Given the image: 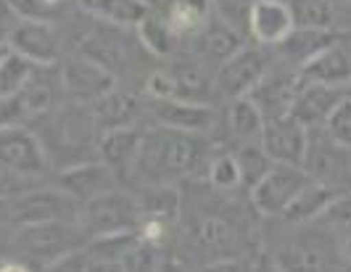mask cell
I'll list each match as a JSON object with an SVG mask.
<instances>
[{
  "mask_svg": "<svg viewBox=\"0 0 351 272\" xmlns=\"http://www.w3.org/2000/svg\"><path fill=\"white\" fill-rule=\"evenodd\" d=\"M156 122L161 127L180 129V132H193L204 135L214 127L217 116L209 103H193V101H180V98H167L156 101Z\"/></svg>",
  "mask_w": 351,
  "mask_h": 272,
  "instance_id": "cell-17",
  "label": "cell"
},
{
  "mask_svg": "<svg viewBox=\"0 0 351 272\" xmlns=\"http://www.w3.org/2000/svg\"><path fill=\"white\" fill-rule=\"evenodd\" d=\"M56 185H58L64 193H69L74 201L88 203V201L98 199V196H104V193L114 190V188H119V177H117V172L104 162H82V164L66 166V169L58 175Z\"/></svg>",
  "mask_w": 351,
  "mask_h": 272,
  "instance_id": "cell-12",
  "label": "cell"
},
{
  "mask_svg": "<svg viewBox=\"0 0 351 272\" xmlns=\"http://www.w3.org/2000/svg\"><path fill=\"white\" fill-rule=\"evenodd\" d=\"M80 8L95 21H106L111 27H138L148 16V0H80Z\"/></svg>",
  "mask_w": 351,
  "mask_h": 272,
  "instance_id": "cell-21",
  "label": "cell"
},
{
  "mask_svg": "<svg viewBox=\"0 0 351 272\" xmlns=\"http://www.w3.org/2000/svg\"><path fill=\"white\" fill-rule=\"evenodd\" d=\"M259 272H282V270H278V267H262Z\"/></svg>",
  "mask_w": 351,
  "mask_h": 272,
  "instance_id": "cell-50",
  "label": "cell"
},
{
  "mask_svg": "<svg viewBox=\"0 0 351 272\" xmlns=\"http://www.w3.org/2000/svg\"><path fill=\"white\" fill-rule=\"evenodd\" d=\"M77 222L85 230L88 243L95 238L117 236V233H138L141 203H138V196H130L119 188H114L104 196L82 203Z\"/></svg>",
  "mask_w": 351,
  "mask_h": 272,
  "instance_id": "cell-3",
  "label": "cell"
},
{
  "mask_svg": "<svg viewBox=\"0 0 351 272\" xmlns=\"http://www.w3.org/2000/svg\"><path fill=\"white\" fill-rule=\"evenodd\" d=\"M285 267L282 272H322V254L309 246H293L285 251Z\"/></svg>",
  "mask_w": 351,
  "mask_h": 272,
  "instance_id": "cell-37",
  "label": "cell"
},
{
  "mask_svg": "<svg viewBox=\"0 0 351 272\" xmlns=\"http://www.w3.org/2000/svg\"><path fill=\"white\" fill-rule=\"evenodd\" d=\"M259 143H262L267 156L275 164H296V166H304L306 143H309V129L304 127V125H299L291 114L288 116H278V119H269L264 125Z\"/></svg>",
  "mask_w": 351,
  "mask_h": 272,
  "instance_id": "cell-11",
  "label": "cell"
},
{
  "mask_svg": "<svg viewBox=\"0 0 351 272\" xmlns=\"http://www.w3.org/2000/svg\"><path fill=\"white\" fill-rule=\"evenodd\" d=\"M299 79L309 85H328V88H346L351 85V45L335 40L322 51L309 55L299 64Z\"/></svg>",
  "mask_w": 351,
  "mask_h": 272,
  "instance_id": "cell-10",
  "label": "cell"
},
{
  "mask_svg": "<svg viewBox=\"0 0 351 272\" xmlns=\"http://www.w3.org/2000/svg\"><path fill=\"white\" fill-rule=\"evenodd\" d=\"M8 225H14V219H11V196H0V233Z\"/></svg>",
  "mask_w": 351,
  "mask_h": 272,
  "instance_id": "cell-46",
  "label": "cell"
},
{
  "mask_svg": "<svg viewBox=\"0 0 351 272\" xmlns=\"http://www.w3.org/2000/svg\"><path fill=\"white\" fill-rule=\"evenodd\" d=\"M322 129H325L328 138H333L335 143L351 148V95H343V98L335 103V109L330 111V116L325 119Z\"/></svg>",
  "mask_w": 351,
  "mask_h": 272,
  "instance_id": "cell-36",
  "label": "cell"
},
{
  "mask_svg": "<svg viewBox=\"0 0 351 272\" xmlns=\"http://www.w3.org/2000/svg\"><path fill=\"white\" fill-rule=\"evenodd\" d=\"M8 48L29 58L37 66H51L61 53V40L51 24L45 21H19L14 35L8 40Z\"/></svg>",
  "mask_w": 351,
  "mask_h": 272,
  "instance_id": "cell-15",
  "label": "cell"
},
{
  "mask_svg": "<svg viewBox=\"0 0 351 272\" xmlns=\"http://www.w3.org/2000/svg\"><path fill=\"white\" fill-rule=\"evenodd\" d=\"M0 272H32V267H29L27 262L16 259V256H11V259H5V256H3V262H0Z\"/></svg>",
  "mask_w": 351,
  "mask_h": 272,
  "instance_id": "cell-45",
  "label": "cell"
},
{
  "mask_svg": "<svg viewBox=\"0 0 351 272\" xmlns=\"http://www.w3.org/2000/svg\"><path fill=\"white\" fill-rule=\"evenodd\" d=\"M0 172L5 180H35L48 172V151L27 127H0Z\"/></svg>",
  "mask_w": 351,
  "mask_h": 272,
  "instance_id": "cell-5",
  "label": "cell"
},
{
  "mask_svg": "<svg viewBox=\"0 0 351 272\" xmlns=\"http://www.w3.org/2000/svg\"><path fill=\"white\" fill-rule=\"evenodd\" d=\"M330 3H333L335 8H338V5H346V3H349V0H330Z\"/></svg>",
  "mask_w": 351,
  "mask_h": 272,
  "instance_id": "cell-49",
  "label": "cell"
},
{
  "mask_svg": "<svg viewBox=\"0 0 351 272\" xmlns=\"http://www.w3.org/2000/svg\"><path fill=\"white\" fill-rule=\"evenodd\" d=\"M338 193H346V190H335L330 185H325V182H317L312 180L304 190H301L296 201L285 209V222H291V225H306V222H315L319 219L325 212H328V206L335 201Z\"/></svg>",
  "mask_w": 351,
  "mask_h": 272,
  "instance_id": "cell-23",
  "label": "cell"
},
{
  "mask_svg": "<svg viewBox=\"0 0 351 272\" xmlns=\"http://www.w3.org/2000/svg\"><path fill=\"white\" fill-rule=\"evenodd\" d=\"M343 256L349 259V264H351V233L346 236V240H343Z\"/></svg>",
  "mask_w": 351,
  "mask_h": 272,
  "instance_id": "cell-48",
  "label": "cell"
},
{
  "mask_svg": "<svg viewBox=\"0 0 351 272\" xmlns=\"http://www.w3.org/2000/svg\"><path fill=\"white\" fill-rule=\"evenodd\" d=\"M0 98H3V95H0Z\"/></svg>",
  "mask_w": 351,
  "mask_h": 272,
  "instance_id": "cell-52",
  "label": "cell"
},
{
  "mask_svg": "<svg viewBox=\"0 0 351 272\" xmlns=\"http://www.w3.org/2000/svg\"><path fill=\"white\" fill-rule=\"evenodd\" d=\"M135 29H138V42H141L148 53L158 55V58L175 53L177 42H180V35L172 29L167 14H158V11L151 8L148 16L143 18Z\"/></svg>",
  "mask_w": 351,
  "mask_h": 272,
  "instance_id": "cell-28",
  "label": "cell"
},
{
  "mask_svg": "<svg viewBox=\"0 0 351 272\" xmlns=\"http://www.w3.org/2000/svg\"><path fill=\"white\" fill-rule=\"evenodd\" d=\"M322 222H328L330 227H338V230H343L346 236L351 233V190L346 193H338L335 201L328 206V212L322 214Z\"/></svg>",
  "mask_w": 351,
  "mask_h": 272,
  "instance_id": "cell-38",
  "label": "cell"
},
{
  "mask_svg": "<svg viewBox=\"0 0 351 272\" xmlns=\"http://www.w3.org/2000/svg\"><path fill=\"white\" fill-rule=\"evenodd\" d=\"M209 162L201 135L156 127L143 135V151L135 177L143 182H175Z\"/></svg>",
  "mask_w": 351,
  "mask_h": 272,
  "instance_id": "cell-1",
  "label": "cell"
},
{
  "mask_svg": "<svg viewBox=\"0 0 351 272\" xmlns=\"http://www.w3.org/2000/svg\"><path fill=\"white\" fill-rule=\"evenodd\" d=\"M175 79V98L180 101H193V103H209L211 90L217 88L206 69L204 61H185L169 69Z\"/></svg>",
  "mask_w": 351,
  "mask_h": 272,
  "instance_id": "cell-26",
  "label": "cell"
},
{
  "mask_svg": "<svg viewBox=\"0 0 351 272\" xmlns=\"http://www.w3.org/2000/svg\"><path fill=\"white\" fill-rule=\"evenodd\" d=\"M299 29H333L335 5L330 0H288Z\"/></svg>",
  "mask_w": 351,
  "mask_h": 272,
  "instance_id": "cell-31",
  "label": "cell"
},
{
  "mask_svg": "<svg viewBox=\"0 0 351 272\" xmlns=\"http://www.w3.org/2000/svg\"><path fill=\"white\" fill-rule=\"evenodd\" d=\"M11 243L16 259L29 267H48L64 256L82 251L88 246V236L80 222H43V225H24L14 227Z\"/></svg>",
  "mask_w": 351,
  "mask_h": 272,
  "instance_id": "cell-2",
  "label": "cell"
},
{
  "mask_svg": "<svg viewBox=\"0 0 351 272\" xmlns=\"http://www.w3.org/2000/svg\"><path fill=\"white\" fill-rule=\"evenodd\" d=\"M251 5H254V0H214V11L232 27H238L241 32L248 27Z\"/></svg>",
  "mask_w": 351,
  "mask_h": 272,
  "instance_id": "cell-39",
  "label": "cell"
},
{
  "mask_svg": "<svg viewBox=\"0 0 351 272\" xmlns=\"http://www.w3.org/2000/svg\"><path fill=\"white\" fill-rule=\"evenodd\" d=\"M138 203H141V219H161L175 225L182 199L175 182H145L138 193Z\"/></svg>",
  "mask_w": 351,
  "mask_h": 272,
  "instance_id": "cell-24",
  "label": "cell"
},
{
  "mask_svg": "<svg viewBox=\"0 0 351 272\" xmlns=\"http://www.w3.org/2000/svg\"><path fill=\"white\" fill-rule=\"evenodd\" d=\"M335 40H341V37L335 35L333 29H293L288 40L278 45L282 53L288 55V58H293V61H299L304 64L309 55H315L317 51H322L325 45H330Z\"/></svg>",
  "mask_w": 351,
  "mask_h": 272,
  "instance_id": "cell-30",
  "label": "cell"
},
{
  "mask_svg": "<svg viewBox=\"0 0 351 272\" xmlns=\"http://www.w3.org/2000/svg\"><path fill=\"white\" fill-rule=\"evenodd\" d=\"M246 29L259 45H272V48L282 45L296 29L288 0H254Z\"/></svg>",
  "mask_w": 351,
  "mask_h": 272,
  "instance_id": "cell-13",
  "label": "cell"
},
{
  "mask_svg": "<svg viewBox=\"0 0 351 272\" xmlns=\"http://www.w3.org/2000/svg\"><path fill=\"white\" fill-rule=\"evenodd\" d=\"M198 40V53L206 61H228L230 55L235 53L238 48H243V35L238 27H232L230 21H225L222 16H214L206 24V29L195 37Z\"/></svg>",
  "mask_w": 351,
  "mask_h": 272,
  "instance_id": "cell-22",
  "label": "cell"
},
{
  "mask_svg": "<svg viewBox=\"0 0 351 272\" xmlns=\"http://www.w3.org/2000/svg\"><path fill=\"white\" fill-rule=\"evenodd\" d=\"M269 72V61L264 55L262 48L254 45H243L235 53L230 55L228 61H222L217 66V77L214 85L225 98H243L254 90L264 79V74Z\"/></svg>",
  "mask_w": 351,
  "mask_h": 272,
  "instance_id": "cell-8",
  "label": "cell"
},
{
  "mask_svg": "<svg viewBox=\"0 0 351 272\" xmlns=\"http://www.w3.org/2000/svg\"><path fill=\"white\" fill-rule=\"evenodd\" d=\"M201 272H248V267L232 256V259H217V262H209V264H204V270Z\"/></svg>",
  "mask_w": 351,
  "mask_h": 272,
  "instance_id": "cell-43",
  "label": "cell"
},
{
  "mask_svg": "<svg viewBox=\"0 0 351 272\" xmlns=\"http://www.w3.org/2000/svg\"><path fill=\"white\" fill-rule=\"evenodd\" d=\"M191 243L198 254L217 259H232V246H235V230L230 227L228 219L219 217H201L191 225Z\"/></svg>",
  "mask_w": 351,
  "mask_h": 272,
  "instance_id": "cell-20",
  "label": "cell"
},
{
  "mask_svg": "<svg viewBox=\"0 0 351 272\" xmlns=\"http://www.w3.org/2000/svg\"><path fill=\"white\" fill-rule=\"evenodd\" d=\"M299 74H275L267 72L264 79L248 92L254 98V103L262 109L264 119H278V116H288L291 111V103L296 98V90H299Z\"/></svg>",
  "mask_w": 351,
  "mask_h": 272,
  "instance_id": "cell-18",
  "label": "cell"
},
{
  "mask_svg": "<svg viewBox=\"0 0 351 272\" xmlns=\"http://www.w3.org/2000/svg\"><path fill=\"white\" fill-rule=\"evenodd\" d=\"M88 262H90V256H88V251L82 249V251H74V254L64 256V259L53 262L48 267H43L40 272H85L88 270Z\"/></svg>",
  "mask_w": 351,
  "mask_h": 272,
  "instance_id": "cell-41",
  "label": "cell"
},
{
  "mask_svg": "<svg viewBox=\"0 0 351 272\" xmlns=\"http://www.w3.org/2000/svg\"><path fill=\"white\" fill-rule=\"evenodd\" d=\"M143 129L135 127H119V129H106L98 138V151H101V162L108 164L117 177H132L138 172V162H141L143 151Z\"/></svg>",
  "mask_w": 351,
  "mask_h": 272,
  "instance_id": "cell-14",
  "label": "cell"
},
{
  "mask_svg": "<svg viewBox=\"0 0 351 272\" xmlns=\"http://www.w3.org/2000/svg\"><path fill=\"white\" fill-rule=\"evenodd\" d=\"M206 180L214 190H235L243 185V175H241V166L235 153H214L206 162Z\"/></svg>",
  "mask_w": 351,
  "mask_h": 272,
  "instance_id": "cell-32",
  "label": "cell"
},
{
  "mask_svg": "<svg viewBox=\"0 0 351 272\" xmlns=\"http://www.w3.org/2000/svg\"><path fill=\"white\" fill-rule=\"evenodd\" d=\"M238 166H241V175H243V185L254 188L256 182L264 177V172L272 166V159L267 156V151L262 148V143H243L235 153Z\"/></svg>",
  "mask_w": 351,
  "mask_h": 272,
  "instance_id": "cell-33",
  "label": "cell"
},
{
  "mask_svg": "<svg viewBox=\"0 0 351 272\" xmlns=\"http://www.w3.org/2000/svg\"><path fill=\"white\" fill-rule=\"evenodd\" d=\"M264 125H267V119H264L262 109L254 103L251 95L232 98V101H230L228 127L241 143H256V140H262Z\"/></svg>",
  "mask_w": 351,
  "mask_h": 272,
  "instance_id": "cell-27",
  "label": "cell"
},
{
  "mask_svg": "<svg viewBox=\"0 0 351 272\" xmlns=\"http://www.w3.org/2000/svg\"><path fill=\"white\" fill-rule=\"evenodd\" d=\"M19 18L24 21H45L53 24L56 18L66 11L69 0H8Z\"/></svg>",
  "mask_w": 351,
  "mask_h": 272,
  "instance_id": "cell-35",
  "label": "cell"
},
{
  "mask_svg": "<svg viewBox=\"0 0 351 272\" xmlns=\"http://www.w3.org/2000/svg\"><path fill=\"white\" fill-rule=\"evenodd\" d=\"M145 92L154 98V101H167V98H175V79H172V74L169 69H158L154 72L148 79H145Z\"/></svg>",
  "mask_w": 351,
  "mask_h": 272,
  "instance_id": "cell-40",
  "label": "cell"
},
{
  "mask_svg": "<svg viewBox=\"0 0 351 272\" xmlns=\"http://www.w3.org/2000/svg\"><path fill=\"white\" fill-rule=\"evenodd\" d=\"M312 182L309 172L296 164H275L251 188V203L262 217H282L301 190Z\"/></svg>",
  "mask_w": 351,
  "mask_h": 272,
  "instance_id": "cell-6",
  "label": "cell"
},
{
  "mask_svg": "<svg viewBox=\"0 0 351 272\" xmlns=\"http://www.w3.org/2000/svg\"><path fill=\"white\" fill-rule=\"evenodd\" d=\"M14 190H11V182L5 180V175L0 172V196H11Z\"/></svg>",
  "mask_w": 351,
  "mask_h": 272,
  "instance_id": "cell-47",
  "label": "cell"
},
{
  "mask_svg": "<svg viewBox=\"0 0 351 272\" xmlns=\"http://www.w3.org/2000/svg\"><path fill=\"white\" fill-rule=\"evenodd\" d=\"M304 169L317 182H325L335 190H351V148L335 143L325 135V129H309V143L304 156Z\"/></svg>",
  "mask_w": 351,
  "mask_h": 272,
  "instance_id": "cell-7",
  "label": "cell"
},
{
  "mask_svg": "<svg viewBox=\"0 0 351 272\" xmlns=\"http://www.w3.org/2000/svg\"><path fill=\"white\" fill-rule=\"evenodd\" d=\"M346 5H349V8H351V0H349V3H346Z\"/></svg>",
  "mask_w": 351,
  "mask_h": 272,
  "instance_id": "cell-51",
  "label": "cell"
},
{
  "mask_svg": "<svg viewBox=\"0 0 351 272\" xmlns=\"http://www.w3.org/2000/svg\"><path fill=\"white\" fill-rule=\"evenodd\" d=\"M21 18L16 16V11L11 8L8 0H0V48H8V40L14 35L16 24Z\"/></svg>",
  "mask_w": 351,
  "mask_h": 272,
  "instance_id": "cell-42",
  "label": "cell"
},
{
  "mask_svg": "<svg viewBox=\"0 0 351 272\" xmlns=\"http://www.w3.org/2000/svg\"><path fill=\"white\" fill-rule=\"evenodd\" d=\"M16 98H19V103H21V109H24V114H27V119H35V116L53 109L51 82L40 79L37 74L32 77V82H29L24 90L16 92Z\"/></svg>",
  "mask_w": 351,
  "mask_h": 272,
  "instance_id": "cell-34",
  "label": "cell"
},
{
  "mask_svg": "<svg viewBox=\"0 0 351 272\" xmlns=\"http://www.w3.org/2000/svg\"><path fill=\"white\" fill-rule=\"evenodd\" d=\"M85 272H127L122 262H108V259H90Z\"/></svg>",
  "mask_w": 351,
  "mask_h": 272,
  "instance_id": "cell-44",
  "label": "cell"
},
{
  "mask_svg": "<svg viewBox=\"0 0 351 272\" xmlns=\"http://www.w3.org/2000/svg\"><path fill=\"white\" fill-rule=\"evenodd\" d=\"M37 69H40L37 64L8 48L0 55V95L8 98V95H16L19 90H24L32 82Z\"/></svg>",
  "mask_w": 351,
  "mask_h": 272,
  "instance_id": "cell-29",
  "label": "cell"
},
{
  "mask_svg": "<svg viewBox=\"0 0 351 272\" xmlns=\"http://www.w3.org/2000/svg\"><path fill=\"white\" fill-rule=\"evenodd\" d=\"M82 203L69 193L56 188H29L11 196V219L14 227L43 225V222H77Z\"/></svg>",
  "mask_w": 351,
  "mask_h": 272,
  "instance_id": "cell-4",
  "label": "cell"
},
{
  "mask_svg": "<svg viewBox=\"0 0 351 272\" xmlns=\"http://www.w3.org/2000/svg\"><path fill=\"white\" fill-rule=\"evenodd\" d=\"M164 14L169 18L172 29L180 35V40L198 37L214 18V0H172Z\"/></svg>",
  "mask_w": 351,
  "mask_h": 272,
  "instance_id": "cell-25",
  "label": "cell"
},
{
  "mask_svg": "<svg viewBox=\"0 0 351 272\" xmlns=\"http://www.w3.org/2000/svg\"><path fill=\"white\" fill-rule=\"evenodd\" d=\"M141 111V101L132 92L114 88V90H108L104 98H98L93 103V122L101 132L119 127H135Z\"/></svg>",
  "mask_w": 351,
  "mask_h": 272,
  "instance_id": "cell-19",
  "label": "cell"
},
{
  "mask_svg": "<svg viewBox=\"0 0 351 272\" xmlns=\"http://www.w3.org/2000/svg\"><path fill=\"white\" fill-rule=\"evenodd\" d=\"M343 95H346V92L341 90V88L301 82L288 114H291L299 125H304L306 129H317L325 125V119L330 116V111L335 109V103H338Z\"/></svg>",
  "mask_w": 351,
  "mask_h": 272,
  "instance_id": "cell-16",
  "label": "cell"
},
{
  "mask_svg": "<svg viewBox=\"0 0 351 272\" xmlns=\"http://www.w3.org/2000/svg\"><path fill=\"white\" fill-rule=\"evenodd\" d=\"M61 85L74 101L95 103L98 98H104L106 92L117 88V77L101 61H95L90 55H77V58L66 61V66L61 72Z\"/></svg>",
  "mask_w": 351,
  "mask_h": 272,
  "instance_id": "cell-9",
  "label": "cell"
}]
</instances>
